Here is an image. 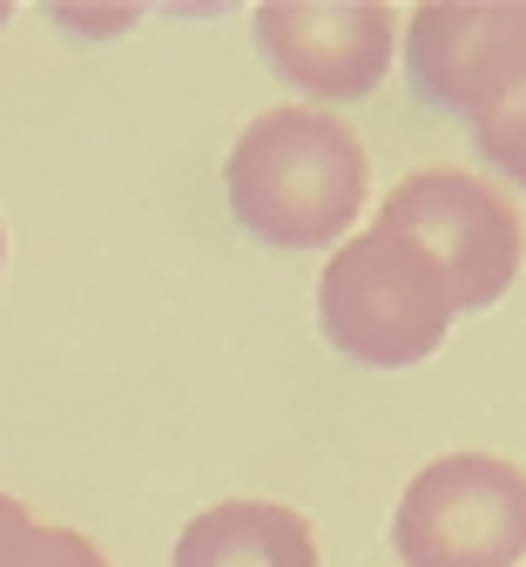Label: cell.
<instances>
[{
	"instance_id": "obj_6",
	"label": "cell",
	"mask_w": 526,
	"mask_h": 567,
	"mask_svg": "<svg viewBox=\"0 0 526 567\" xmlns=\"http://www.w3.org/2000/svg\"><path fill=\"white\" fill-rule=\"evenodd\" d=\"M257 48L290 89L318 102H358L385 82L399 21L379 0H270L257 8Z\"/></svg>"
},
{
	"instance_id": "obj_1",
	"label": "cell",
	"mask_w": 526,
	"mask_h": 567,
	"mask_svg": "<svg viewBox=\"0 0 526 567\" xmlns=\"http://www.w3.org/2000/svg\"><path fill=\"white\" fill-rule=\"evenodd\" d=\"M230 217L270 250H318L364 209V142L318 109H264L223 163Z\"/></svg>"
},
{
	"instance_id": "obj_9",
	"label": "cell",
	"mask_w": 526,
	"mask_h": 567,
	"mask_svg": "<svg viewBox=\"0 0 526 567\" xmlns=\"http://www.w3.org/2000/svg\"><path fill=\"white\" fill-rule=\"evenodd\" d=\"M473 150L486 169H499L513 189H526V75L473 122Z\"/></svg>"
},
{
	"instance_id": "obj_4",
	"label": "cell",
	"mask_w": 526,
	"mask_h": 567,
	"mask_svg": "<svg viewBox=\"0 0 526 567\" xmlns=\"http://www.w3.org/2000/svg\"><path fill=\"white\" fill-rule=\"evenodd\" d=\"M392 547L405 567H513L526 554V473L499 453H445L419 466Z\"/></svg>"
},
{
	"instance_id": "obj_3",
	"label": "cell",
	"mask_w": 526,
	"mask_h": 567,
	"mask_svg": "<svg viewBox=\"0 0 526 567\" xmlns=\"http://www.w3.org/2000/svg\"><path fill=\"white\" fill-rule=\"evenodd\" d=\"M379 230H399L405 244H419L439 270L453 311H486L513 291L519 257H526V224L519 203L499 196L493 183L466 176V169H412L385 209Z\"/></svg>"
},
{
	"instance_id": "obj_5",
	"label": "cell",
	"mask_w": 526,
	"mask_h": 567,
	"mask_svg": "<svg viewBox=\"0 0 526 567\" xmlns=\"http://www.w3.org/2000/svg\"><path fill=\"white\" fill-rule=\"evenodd\" d=\"M405 75L466 128L526 75V0H432L405 21Z\"/></svg>"
},
{
	"instance_id": "obj_2",
	"label": "cell",
	"mask_w": 526,
	"mask_h": 567,
	"mask_svg": "<svg viewBox=\"0 0 526 567\" xmlns=\"http://www.w3.org/2000/svg\"><path fill=\"white\" fill-rule=\"evenodd\" d=\"M453 318L460 311L445 291V270L419 244L379 224L358 230L344 250H331L318 277V324L351 365H379V372L419 365L439 351Z\"/></svg>"
},
{
	"instance_id": "obj_7",
	"label": "cell",
	"mask_w": 526,
	"mask_h": 567,
	"mask_svg": "<svg viewBox=\"0 0 526 567\" xmlns=\"http://www.w3.org/2000/svg\"><path fill=\"white\" fill-rule=\"evenodd\" d=\"M169 567H318V540L277 501H223L183 527Z\"/></svg>"
},
{
	"instance_id": "obj_8",
	"label": "cell",
	"mask_w": 526,
	"mask_h": 567,
	"mask_svg": "<svg viewBox=\"0 0 526 567\" xmlns=\"http://www.w3.org/2000/svg\"><path fill=\"white\" fill-rule=\"evenodd\" d=\"M0 567H109V560L74 527H48L14 493H0Z\"/></svg>"
},
{
	"instance_id": "obj_10",
	"label": "cell",
	"mask_w": 526,
	"mask_h": 567,
	"mask_svg": "<svg viewBox=\"0 0 526 567\" xmlns=\"http://www.w3.org/2000/svg\"><path fill=\"white\" fill-rule=\"evenodd\" d=\"M0 250H8V244H0Z\"/></svg>"
}]
</instances>
